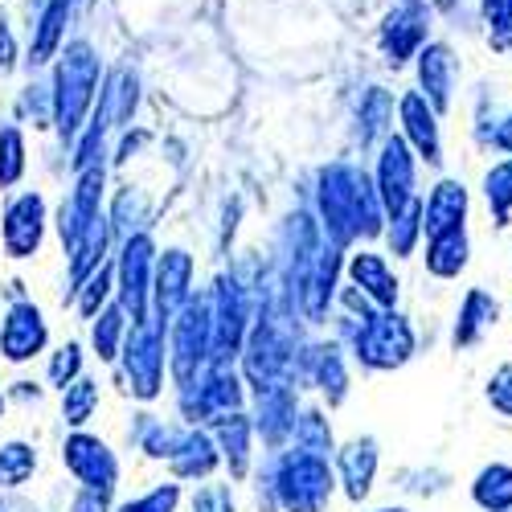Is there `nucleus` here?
I'll list each match as a JSON object with an SVG mask.
<instances>
[{"label":"nucleus","instance_id":"obj_2","mask_svg":"<svg viewBox=\"0 0 512 512\" xmlns=\"http://www.w3.org/2000/svg\"><path fill=\"white\" fill-rule=\"evenodd\" d=\"M422 5H402L398 13L386 17L381 25V46H386L390 62H402L410 50H418V41L426 37V25H422Z\"/></svg>","mask_w":512,"mask_h":512},{"label":"nucleus","instance_id":"obj_1","mask_svg":"<svg viewBox=\"0 0 512 512\" xmlns=\"http://www.w3.org/2000/svg\"><path fill=\"white\" fill-rule=\"evenodd\" d=\"M54 87H58V123L62 132H74L82 111L91 107V95L99 87V58L87 41H70L58 70H54Z\"/></svg>","mask_w":512,"mask_h":512},{"label":"nucleus","instance_id":"obj_4","mask_svg":"<svg viewBox=\"0 0 512 512\" xmlns=\"http://www.w3.org/2000/svg\"><path fill=\"white\" fill-rule=\"evenodd\" d=\"M418 70H422V87L431 91V99L443 107L447 87H451V50L447 46H426L418 54Z\"/></svg>","mask_w":512,"mask_h":512},{"label":"nucleus","instance_id":"obj_8","mask_svg":"<svg viewBox=\"0 0 512 512\" xmlns=\"http://www.w3.org/2000/svg\"><path fill=\"white\" fill-rule=\"evenodd\" d=\"M17 62V46H13V33H9V21L0 17V74H9Z\"/></svg>","mask_w":512,"mask_h":512},{"label":"nucleus","instance_id":"obj_7","mask_svg":"<svg viewBox=\"0 0 512 512\" xmlns=\"http://www.w3.org/2000/svg\"><path fill=\"white\" fill-rule=\"evenodd\" d=\"M480 9H484V21L496 37L512 29V0H480Z\"/></svg>","mask_w":512,"mask_h":512},{"label":"nucleus","instance_id":"obj_6","mask_svg":"<svg viewBox=\"0 0 512 512\" xmlns=\"http://www.w3.org/2000/svg\"><path fill=\"white\" fill-rule=\"evenodd\" d=\"M402 115H406V123H410V132L418 136V144L431 152V160H435V123H431V111L422 107L418 95H410V99L402 103Z\"/></svg>","mask_w":512,"mask_h":512},{"label":"nucleus","instance_id":"obj_3","mask_svg":"<svg viewBox=\"0 0 512 512\" xmlns=\"http://www.w3.org/2000/svg\"><path fill=\"white\" fill-rule=\"evenodd\" d=\"M70 9H74V0H46V9H41L37 25H33V50H29V62H33V66L50 62V58L58 54L62 37H66Z\"/></svg>","mask_w":512,"mask_h":512},{"label":"nucleus","instance_id":"obj_5","mask_svg":"<svg viewBox=\"0 0 512 512\" xmlns=\"http://www.w3.org/2000/svg\"><path fill=\"white\" fill-rule=\"evenodd\" d=\"M25 168V144L17 127H0V185H13Z\"/></svg>","mask_w":512,"mask_h":512}]
</instances>
